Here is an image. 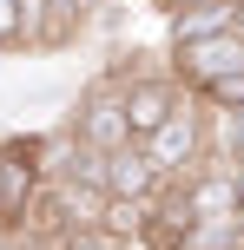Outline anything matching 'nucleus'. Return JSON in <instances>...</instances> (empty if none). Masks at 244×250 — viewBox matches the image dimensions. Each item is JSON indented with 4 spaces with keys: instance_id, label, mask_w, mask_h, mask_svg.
<instances>
[{
    "instance_id": "1",
    "label": "nucleus",
    "mask_w": 244,
    "mask_h": 250,
    "mask_svg": "<svg viewBox=\"0 0 244 250\" xmlns=\"http://www.w3.org/2000/svg\"><path fill=\"white\" fill-rule=\"evenodd\" d=\"M211 119H218V112H211L198 92H185L178 112L145 138V151L158 158V171H165L172 185H178V178H192V171H205V165L218 158V145H211Z\"/></svg>"
},
{
    "instance_id": "2",
    "label": "nucleus",
    "mask_w": 244,
    "mask_h": 250,
    "mask_svg": "<svg viewBox=\"0 0 244 250\" xmlns=\"http://www.w3.org/2000/svg\"><path fill=\"white\" fill-rule=\"evenodd\" d=\"M66 132L86 138L92 151H119V145H132V125H126V79H119V73H99V79L73 99Z\"/></svg>"
},
{
    "instance_id": "3",
    "label": "nucleus",
    "mask_w": 244,
    "mask_h": 250,
    "mask_svg": "<svg viewBox=\"0 0 244 250\" xmlns=\"http://www.w3.org/2000/svg\"><path fill=\"white\" fill-rule=\"evenodd\" d=\"M172 79L185 92L211 86L224 73H244V26H218V33H192V40H172Z\"/></svg>"
},
{
    "instance_id": "4",
    "label": "nucleus",
    "mask_w": 244,
    "mask_h": 250,
    "mask_svg": "<svg viewBox=\"0 0 244 250\" xmlns=\"http://www.w3.org/2000/svg\"><path fill=\"white\" fill-rule=\"evenodd\" d=\"M172 191V178L158 171V158L132 138V145L106 151V198H126V204H158Z\"/></svg>"
},
{
    "instance_id": "5",
    "label": "nucleus",
    "mask_w": 244,
    "mask_h": 250,
    "mask_svg": "<svg viewBox=\"0 0 244 250\" xmlns=\"http://www.w3.org/2000/svg\"><path fill=\"white\" fill-rule=\"evenodd\" d=\"M178 99H185V86H178L172 73H139V79H126V125H132V138L145 145L158 125L178 112Z\"/></svg>"
},
{
    "instance_id": "6",
    "label": "nucleus",
    "mask_w": 244,
    "mask_h": 250,
    "mask_svg": "<svg viewBox=\"0 0 244 250\" xmlns=\"http://www.w3.org/2000/svg\"><path fill=\"white\" fill-rule=\"evenodd\" d=\"M86 13H92V0H46L40 7V53H66L86 26Z\"/></svg>"
},
{
    "instance_id": "7",
    "label": "nucleus",
    "mask_w": 244,
    "mask_h": 250,
    "mask_svg": "<svg viewBox=\"0 0 244 250\" xmlns=\"http://www.w3.org/2000/svg\"><path fill=\"white\" fill-rule=\"evenodd\" d=\"M198 99H205L218 119H231L244 105V73H224V79H211V86H198Z\"/></svg>"
},
{
    "instance_id": "8",
    "label": "nucleus",
    "mask_w": 244,
    "mask_h": 250,
    "mask_svg": "<svg viewBox=\"0 0 244 250\" xmlns=\"http://www.w3.org/2000/svg\"><path fill=\"white\" fill-rule=\"evenodd\" d=\"M0 250H20V230H7V224H0Z\"/></svg>"
},
{
    "instance_id": "9",
    "label": "nucleus",
    "mask_w": 244,
    "mask_h": 250,
    "mask_svg": "<svg viewBox=\"0 0 244 250\" xmlns=\"http://www.w3.org/2000/svg\"><path fill=\"white\" fill-rule=\"evenodd\" d=\"M0 217H7V185H0Z\"/></svg>"
}]
</instances>
